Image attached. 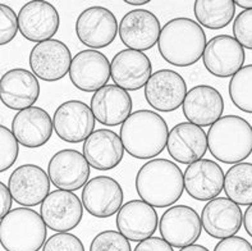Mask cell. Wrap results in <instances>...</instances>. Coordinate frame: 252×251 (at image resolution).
Returning <instances> with one entry per match:
<instances>
[{"instance_id":"1","label":"cell","mask_w":252,"mask_h":251,"mask_svg":"<svg viewBox=\"0 0 252 251\" xmlns=\"http://www.w3.org/2000/svg\"><path fill=\"white\" fill-rule=\"evenodd\" d=\"M206 34L191 18L170 19L161 29L158 49L164 61L176 67H189L197 63L206 49Z\"/></svg>"},{"instance_id":"2","label":"cell","mask_w":252,"mask_h":251,"mask_svg":"<svg viewBox=\"0 0 252 251\" xmlns=\"http://www.w3.org/2000/svg\"><path fill=\"white\" fill-rule=\"evenodd\" d=\"M183 190L185 175L172 160H149L136 176L138 196L154 208H168L176 204L183 195Z\"/></svg>"},{"instance_id":"3","label":"cell","mask_w":252,"mask_h":251,"mask_svg":"<svg viewBox=\"0 0 252 251\" xmlns=\"http://www.w3.org/2000/svg\"><path fill=\"white\" fill-rule=\"evenodd\" d=\"M119 136L129 155L136 159H153L166 147L169 130L161 115L142 109L126 119Z\"/></svg>"},{"instance_id":"4","label":"cell","mask_w":252,"mask_h":251,"mask_svg":"<svg viewBox=\"0 0 252 251\" xmlns=\"http://www.w3.org/2000/svg\"><path fill=\"white\" fill-rule=\"evenodd\" d=\"M211 155L225 164H238L252 153V126L240 115H224L208 132Z\"/></svg>"},{"instance_id":"5","label":"cell","mask_w":252,"mask_h":251,"mask_svg":"<svg viewBox=\"0 0 252 251\" xmlns=\"http://www.w3.org/2000/svg\"><path fill=\"white\" fill-rule=\"evenodd\" d=\"M46 235L41 214L30 208H17L1 218L0 241L6 251H40Z\"/></svg>"},{"instance_id":"6","label":"cell","mask_w":252,"mask_h":251,"mask_svg":"<svg viewBox=\"0 0 252 251\" xmlns=\"http://www.w3.org/2000/svg\"><path fill=\"white\" fill-rule=\"evenodd\" d=\"M159 231L161 239L173 248H187L193 245L201 236V216L191 207L174 205L160 218Z\"/></svg>"},{"instance_id":"7","label":"cell","mask_w":252,"mask_h":251,"mask_svg":"<svg viewBox=\"0 0 252 251\" xmlns=\"http://www.w3.org/2000/svg\"><path fill=\"white\" fill-rule=\"evenodd\" d=\"M72 53L64 42L51 38L38 42L30 53L29 63L32 73L46 82H55L69 73Z\"/></svg>"},{"instance_id":"8","label":"cell","mask_w":252,"mask_h":251,"mask_svg":"<svg viewBox=\"0 0 252 251\" xmlns=\"http://www.w3.org/2000/svg\"><path fill=\"white\" fill-rule=\"evenodd\" d=\"M119 32L117 18L104 6H90L76 21L77 37L87 48L102 49L114 41Z\"/></svg>"},{"instance_id":"9","label":"cell","mask_w":252,"mask_h":251,"mask_svg":"<svg viewBox=\"0 0 252 251\" xmlns=\"http://www.w3.org/2000/svg\"><path fill=\"white\" fill-rule=\"evenodd\" d=\"M83 203L73 191H51L41 203L40 214L48 228L55 232H69L83 218Z\"/></svg>"},{"instance_id":"10","label":"cell","mask_w":252,"mask_h":251,"mask_svg":"<svg viewBox=\"0 0 252 251\" xmlns=\"http://www.w3.org/2000/svg\"><path fill=\"white\" fill-rule=\"evenodd\" d=\"M95 115L91 107L80 100H69L57 108L53 117L55 134L70 143L86 141L95 128Z\"/></svg>"},{"instance_id":"11","label":"cell","mask_w":252,"mask_h":251,"mask_svg":"<svg viewBox=\"0 0 252 251\" xmlns=\"http://www.w3.org/2000/svg\"><path fill=\"white\" fill-rule=\"evenodd\" d=\"M18 25L19 32L26 40L38 44L54 37L61 26V17L53 4L33 0L21 8Z\"/></svg>"},{"instance_id":"12","label":"cell","mask_w":252,"mask_h":251,"mask_svg":"<svg viewBox=\"0 0 252 251\" xmlns=\"http://www.w3.org/2000/svg\"><path fill=\"white\" fill-rule=\"evenodd\" d=\"M91 166L83 154L64 149L53 155L48 164V175L58 190L77 191L90 181Z\"/></svg>"},{"instance_id":"13","label":"cell","mask_w":252,"mask_h":251,"mask_svg":"<svg viewBox=\"0 0 252 251\" xmlns=\"http://www.w3.org/2000/svg\"><path fill=\"white\" fill-rule=\"evenodd\" d=\"M186 81L178 72L160 70L150 77L145 86V99L155 110L174 111L183 105L187 95Z\"/></svg>"},{"instance_id":"14","label":"cell","mask_w":252,"mask_h":251,"mask_svg":"<svg viewBox=\"0 0 252 251\" xmlns=\"http://www.w3.org/2000/svg\"><path fill=\"white\" fill-rule=\"evenodd\" d=\"M8 187L17 204L26 208L36 207L50 194V178L41 167L23 164L12 172Z\"/></svg>"},{"instance_id":"15","label":"cell","mask_w":252,"mask_h":251,"mask_svg":"<svg viewBox=\"0 0 252 251\" xmlns=\"http://www.w3.org/2000/svg\"><path fill=\"white\" fill-rule=\"evenodd\" d=\"M245 59V48L229 35H219L211 38L202 57L209 73L219 78L233 77L243 68Z\"/></svg>"},{"instance_id":"16","label":"cell","mask_w":252,"mask_h":251,"mask_svg":"<svg viewBox=\"0 0 252 251\" xmlns=\"http://www.w3.org/2000/svg\"><path fill=\"white\" fill-rule=\"evenodd\" d=\"M121 41L131 50L145 51L159 42L161 26L153 12L134 9L128 12L119 23Z\"/></svg>"},{"instance_id":"17","label":"cell","mask_w":252,"mask_h":251,"mask_svg":"<svg viewBox=\"0 0 252 251\" xmlns=\"http://www.w3.org/2000/svg\"><path fill=\"white\" fill-rule=\"evenodd\" d=\"M110 63L105 55L94 49L77 53L70 64L69 78L76 89L85 92H96L108 85Z\"/></svg>"},{"instance_id":"18","label":"cell","mask_w":252,"mask_h":251,"mask_svg":"<svg viewBox=\"0 0 252 251\" xmlns=\"http://www.w3.org/2000/svg\"><path fill=\"white\" fill-rule=\"evenodd\" d=\"M123 199L122 186L108 176L91 178L82 191V203L86 212L101 219L118 214L123 207Z\"/></svg>"},{"instance_id":"19","label":"cell","mask_w":252,"mask_h":251,"mask_svg":"<svg viewBox=\"0 0 252 251\" xmlns=\"http://www.w3.org/2000/svg\"><path fill=\"white\" fill-rule=\"evenodd\" d=\"M202 228L209 236L224 240L236 235L243 224L240 205L228 197H215L201 212Z\"/></svg>"},{"instance_id":"20","label":"cell","mask_w":252,"mask_h":251,"mask_svg":"<svg viewBox=\"0 0 252 251\" xmlns=\"http://www.w3.org/2000/svg\"><path fill=\"white\" fill-rule=\"evenodd\" d=\"M110 73L114 83L126 91H137L149 82L153 76V66L144 51H119L110 63Z\"/></svg>"},{"instance_id":"21","label":"cell","mask_w":252,"mask_h":251,"mask_svg":"<svg viewBox=\"0 0 252 251\" xmlns=\"http://www.w3.org/2000/svg\"><path fill=\"white\" fill-rule=\"evenodd\" d=\"M117 227L126 239L141 242L153 237L159 227V218L155 208L144 200L126 203L117 214Z\"/></svg>"},{"instance_id":"22","label":"cell","mask_w":252,"mask_h":251,"mask_svg":"<svg viewBox=\"0 0 252 251\" xmlns=\"http://www.w3.org/2000/svg\"><path fill=\"white\" fill-rule=\"evenodd\" d=\"M166 150L173 160L189 166L201 160L209 150L208 135L200 126L182 122L169 131Z\"/></svg>"},{"instance_id":"23","label":"cell","mask_w":252,"mask_h":251,"mask_svg":"<svg viewBox=\"0 0 252 251\" xmlns=\"http://www.w3.org/2000/svg\"><path fill=\"white\" fill-rule=\"evenodd\" d=\"M182 108L183 114L189 123L200 127H211L221 118L224 99L213 86L198 85L189 90Z\"/></svg>"},{"instance_id":"24","label":"cell","mask_w":252,"mask_h":251,"mask_svg":"<svg viewBox=\"0 0 252 251\" xmlns=\"http://www.w3.org/2000/svg\"><path fill=\"white\" fill-rule=\"evenodd\" d=\"M1 103L12 110L31 108L40 96V83L35 74L23 68H13L0 80Z\"/></svg>"},{"instance_id":"25","label":"cell","mask_w":252,"mask_h":251,"mask_svg":"<svg viewBox=\"0 0 252 251\" xmlns=\"http://www.w3.org/2000/svg\"><path fill=\"white\" fill-rule=\"evenodd\" d=\"M53 118L38 107L23 109L13 118L12 132L18 143L29 149L44 146L53 136Z\"/></svg>"},{"instance_id":"26","label":"cell","mask_w":252,"mask_h":251,"mask_svg":"<svg viewBox=\"0 0 252 251\" xmlns=\"http://www.w3.org/2000/svg\"><path fill=\"white\" fill-rule=\"evenodd\" d=\"M224 177L223 169L214 160H197L185 171V190L195 200L210 201L223 191Z\"/></svg>"},{"instance_id":"27","label":"cell","mask_w":252,"mask_h":251,"mask_svg":"<svg viewBox=\"0 0 252 251\" xmlns=\"http://www.w3.org/2000/svg\"><path fill=\"white\" fill-rule=\"evenodd\" d=\"M131 95L117 85H106L91 98V110L95 119L104 126H119L132 114Z\"/></svg>"},{"instance_id":"28","label":"cell","mask_w":252,"mask_h":251,"mask_svg":"<svg viewBox=\"0 0 252 251\" xmlns=\"http://www.w3.org/2000/svg\"><path fill=\"white\" fill-rule=\"evenodd\" d=\"M83 155L97 171H110L121 164L125 156V145L114 131L100 128L94 131L83 143Z\"/></svg>"},{"instance_id":"29","label":"cell","mask_w":252,"mask_h":251,"mask_svg":"<svg viewBox=\"0 0 252 251\" xmlns=\"http://www.w3.org/2000/svg\"><path fill=\"white\" fill-rule=\"evenodd\" d=\"M193 13L200 26L220 30L233 21L236 3L233 0H196Z\"/></svg>"},{"instance_id":"30","label":"cell","mask_w":252,"mask_h":251,"mask_svg":"<svg viewBox=\"0 0 252 251\" xmlns=\"http://www.w3.org/2000/svg\"><path fill=\"white\" fill-rule=\"evenodd\" d=\"M224 192L238 205L252 204V163H238L224 177Z\"/></svg>"},{"instance_id":"31","label":"cell","mask_w":252,"mask_h":251,"mask_svg":"<svg viewBox=\"0 0 252 251\" xmlns=\"http://www.w3.org/2000/svg\"><path fill=\"white\" fill-rule=\"evenodd\" d=\"M229 96L240 110L252 113V64L241 68L230 78Z\"/></svg>"},{"instance_id":"32","label":"cell","mask_w":252,"mask_h":251,"mask_svg":"<svg viewBox=\"0 0 252 251\" xmlns=\"http://www.w3.org/2000/svg\"><path fill=\"white\" fill-rule=\"evenodd\" d=\"M90 251H132V248L119 231H102L94 237Z\"/></svg>"},{"instance_id":"33","label":"cell","mask_w":252,"mask_h":251,"mask_svg":"<svg viewBox=\"0 0 252 251\" xmlns=\"http://www.w3.org/2000/svg\"><path fill=\"white\" fill-rule=\"evenodd\" d=\"M19 143L12 130L0 126V172H5L17 162Z\"/></svg>"},{"instance_id":"34","label":"cell","mask_w":252,"mask_h":251,"mask_svg":"<svg viewBox=\"0 0 252 251\" xmlns=\"http://www.w3.org/2000/svg\"><path fill=\"white\" fill-rule=\"evenodd\" d=\"M18 30V16L16 12L5 4H0V45L9 44L16 37Z\"/></svg>"},{"instance_id":"35","label":"cell","mask_w":252,"mask_h":251,"mask_svg":"<svg viewBox=\"0 0 252 251\" xmlns=\"http://www.w3.org/2000/svg\"><path fill=\"white\" fill-rule=\"evenodd\" d=\"M42 251H85V246L77 236L59 232L46 240Z\"/></svg>"},{"instance_id":"36","label":"cell","mask_w":252,"mask_h":251,"mask_svg":"<svg viewBox=\"0 0 252 251\" xmlns=\"http://www.w3.org/2000/svg\"><path fill=\"white\" fill-rule=\"evenodd\" d=\"M233 35L243 48L252 50V10H243L236 17Z\"/></svg>"},{"instance_id":"37","label":"cell","mask_w":252,"mask_h":251,"mask_svg":"<svg viewBox=\"0 0 252 251\" xmlns=\"http://www.w3.org/2000/svg\"><path fill=\"white\" fill-rule=\"evenodd\" d=\"M214 251H252V245L243 237L232 236L218 242Z\"/></svg>"},{"instance_id":"38","label":"cell","mask_w":252,"mask_h":251,"mask_svg":"<svg viewBox=\"0 0 252 251\" xmlns=\"http://www.w3.org/2000/svg\"><path fill=\"white\" fill-rule=\"evenodd\" d=\"M133 251H174L173 246L169 245L164 239L150 237L144 241L138 242Z\"/></svg>"},{"instance_id":"39","label":"cell","mask_w":252,"mask_h":251,"mask_svg":"<svg viewBox=\"0 0 252 251\" xmlns=\"http://www.w3.org/2000/svg\"><path fill=\"white\" fill-rule=\"evenodd\" d=\"M0 199H1V203H0V215H1V218H4L10 212L13 196L10 194L9 187L5 186L3 182H0Z\"/></svg>"},{"instance_id":"40","label":"cell","mask_w":252,"mask_h":251,"mask_svg":"<svg viewBox=\"0 0 252 251\" xmlns=\"http://www.w3.org/2000/svg\"><path fill=\"white\" fill-rule=\"evenodd\" d=\"M243 226L246 229L247 235L250 237H252V204L245 212V215H243Z\"/></svg>"},{"instance_id":"41","label":"cell","mask_w":252,"mask_h":251,"mask_svg":"<svg viewBox=\"0 0 252 251\" xmlns=\"http://www.w3.org/2000/svg\"><path fill=\"white\" fill-rule=\"evenodd\" d=\"M236 6H240L245 10H252V0H236Z\"/></svg>"},{"instance_id":"42","label":"cell","mask_w":252,"mask_h":251,"mask_svg":"<svg viewBox=\"0 0 252 251\" xmlns=\"http://www.w3.org/2000/svg\"><path fill=\"white\" fill-rule=\"evenodd\" d=\"M179 251H209V249H206L202 245H196V244H193V245H189L187 246V248L181 249Z\"/></svg>"},{"instance_id":"43","label":"cell","mask_w":252,"mask_h":251,"mask_svg":"<svg viewBox=\"0 0 252 251\" xmlns=\"http://www.w3.org/2000/svg\"><path fill=\"white\" fill-rule=\"evenodd\" d=\"M126 3L129 4V5H137V6H141V5H145V4L150 3L149 0H126Z\"/></svg>"}]
</instances>
